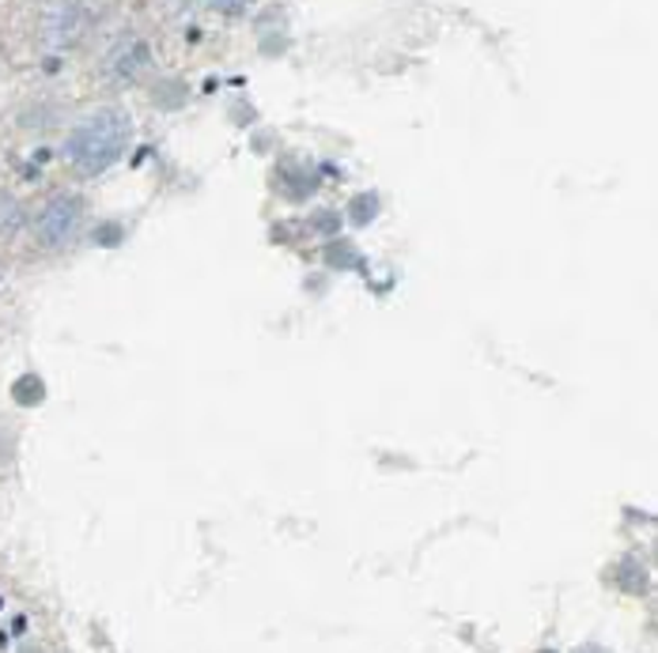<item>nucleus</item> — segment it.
Listing matches in <instances>:
<instances>
[{"label": "nucleus", "instance_id": "nucleus-6", "mask_svg": "<svg viewBox=\"0 0 658 653\" xmlns=\"http://www.w3.org/2000/svg\"><path fill=\"white\" fill-rule=\"evenodd\" d=\"M352 219L356 224H368V219L374 216V208H379V197H356V205H352Z\"/></svg>", "mask_w": 658, "mask_h": 653}, {"label": "nucleus", "instance_id": "nucleus-2", "mask_svg": "<svg viewBox=\"0 0 658 653\" xmlns=\"http://www.w3.org/2000/svg\"><path fill=\"white\" fill-rule=\"evenodd\" d=\"M103 4L99 0H45L42 20H39V39L45 50H76L80 42L91 34V27L99 23Z\"/></svg>", "mask_w": 658, "mask_h": 653}, {"label": "nucleus", "instance_id": "nucleus-5", "mask_svg": "<svg viewBox=\"0 0 658 653\" xmlns=\"http://www.w3.org/2000/svg\"><path fill=\"white\" fill-rule=\"evenodd\" d=\"M20 404H39L45 397V390H42V379H34V374H27V379L16 382V393H12Z\"/></svg>", "mask_w": 658, "mask_h": 653}, {"label": "nucleus", "instance_id": "nucleus-1", "mask_svg": "<svg viewBox=\"0 0 658 653\" xmlns=\"http://www.w3.org/2000/svg\"><path fill=\"white\" fill-rule=\"evenodd\" d=\"M130 141H133L130 114L117 110V106H99L69 128L65 159H69L72 170L95 178V174L110 170L117 159H122L125 148H130Z\"/></svg>", "mask_w": 658, "mask_h": 653}, {"label": "nucleus", "instance_id": "nucleus-3", "mask_svg": "<svg viewBox=\"0 0 658 653\" xmlns=\"http://www.w3.org/2000/svg\"><path fill=\"white\" fill-rule=\"evenodd\" d=\"M84 224V197L76 193H58V197L45 200V208L34 219V242L42 250H61L65 242H72Z\"/></svg>", "mask_w": 658, "mask_h": 653}, {"label": "nucleus", "instance_id": "nucleus-4", "mask_svg": "<svg viewBox=\"0 0 658 653\" xmlns=\"http://www.w3.org/2000/svg\"><path fill=\"white\" fill-rule=\"evenodd\" d=\"M152 64V45L144 39H122L114 50L106 53V76L114 84H133L148 72Z\"/></svg>", "mask_w": 658, "mask_h": 653}, {"label": "nucleus", "instance_id": "nucleus-8", "mask_svg": "<svg viewBox=\"0 0 658 653\" xmlns=\"http://www.w3.org/2000/svg\"><path fill=\"white\" fill-rule=\"evenodd\" d=\"M20 653H42V646H31V642H27V646H23Z\"/></svg>", "mask_w": 658, "mask_h": 653}, {"label": "nucleus", "instance_id": "nucleus-7", "mask_svg": "<svg viewBox=\"0 0 658 653\" xmlns=\"http://www.w3.org/2000/svg\"><path fill=\"white\" fill-rule=\"evenodd\" d=\"M250 4H254V0H213V8H216V12H224V15H243Z\"/></svg>", "mask_w": 658, "mask_h": 653}, {"label": "nucleus", "instance_id": "nucleus-9", "mask_svg": "<svg viewBox=\"0 0 658 653\" xmlns=\"http://www.w3.org/2000/svg\"><path fill=\"white\" fill-rule=\"evenodd\" d=\"M0 454H4V438H0Z\"/></svg>", "mask_w": 658, "mask_h": 653}]
</instances>
